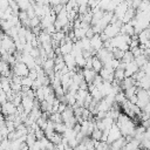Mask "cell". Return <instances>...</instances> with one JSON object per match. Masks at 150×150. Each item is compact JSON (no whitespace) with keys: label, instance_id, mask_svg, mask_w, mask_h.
I'll use <instances>...</instances> for the list:
<instances>
[{"label":"cell","instance_id":"27","mask_svg":"<svg viewBox=\"0 0 150 150\" xmlns=\"http://www.w3.org/2000/svg\"><path fill=\"white\" fill-rule=\"evenodd\" d=\"M49 4L52 5V7H55L61 4V0H49Z\"/></svg>","mask_w":150,"mask_h":150},{"label":"cell","instance_id":"24","mask_svg":"<svg viewBox=\"0 0 150 150\" xmlns=\"http://www.w3.org/2000/svg\"><path fill=\"white\" fill-rule=\"evenodd\" d=\"M141 148H143L145 150H150V138H148V137L144 136V138L141 142Z\"/></svg>","mask_w":150,"mask_h":150},{"label":"cell","instance_id":"10","mask_svg":"<svg viewBox=\"0 0 150 150\" xmlns=\"http://www.w3.org/2000/svg\"><path fill=\"white\" fill-rule=\"evenodd\" d=\"M73 41L69 40V39H66V42L64 43H61L60 45V52H61V55H67V54H70L71 50H73Z\"/></svg>","mask_w":150,"mask_h":150},{"label":"cell","instance_id":"30","mask_svg":"<svg viewBox=\"0 0 150 150\" xmlns=\"http://www.w3.org/2000/svg\"><path fill=\"white\" fill-rule=\"evenodd\" d=\"M108 150H111V149H110V148H109V149H108Z\"/></svg>","mask_w":150,"mask_h":150},{"label":"cell","instance_id":"12","mask_svg":"<svg viewBox=\"0 0 150 150\" xmlns=\"http://www.w3.org/2000/svg\"><path fill=\"white\" fill-rule=\"evenodd\" d=\"M125 144H127V138L124 136H122L121 138H118L117 141H115L114 143L110 144V149L111 150H123Z\"/></svg>","mask_w":150,"mask_h":150},{"label":"cell","instance_id":"23","mask_svg":"<svg viewBox=\"0 0 150 150\" xmlns=\"http://www.w3.org/2000/svg\"><path fill=\"white\" fill-rule=\"evenodd\" d=\"M33 80L29 77V76H26V77H22V81H21V84H22V87H29V88H32V86H33Z\"/></svg>","mask_w":150,"mask_h":150},{"label":"cell","instance_id":"17","mask_svg":"<svg viewBox=\"0 0 150 150\" xmlns=\"http://www.w3.org/2000/svg\"><path fill=\"white\" fill-rule=\"evenodd\" d=\"M102 68H103V63H102L96 56H94V57H93V69H94L96 73H100V71L102 70Z\"/></svg>","mask_w":150,"mask_h":150},{"label":"cell","instance_id":"31","mask_svg":"<svg viewBox=\"0 0 150 150\" xmlns=\"http://www.w3.org/2000/svg\"><path fill=\"white\" fill-rule=\"evenodd\" d=\"M149 27H150V23H149Z\"/></svg>","mask_w":150,"mask_h":150},{"label":"cell","instance_id":"1","mask_svg":"<svg viewBox=\"0 0 150 150\" xmlns=\"http://www.w3.org/2000/svg\"><path fill=\"white\" fill-rule=\"evenodd\" d=\"M116 124L118 125V128L122 132V136H124V137H128V136L135 137V132H136L135 123L132 122V120L127 114H123V112L120 114L118 118L116 120Z\"/></svg>","mask_w":150,"mask_h":150},{"label":"cell","instance_id":"29","mask_svg":"<svg viewBox=\"0 0 150 150\" xmlns=\"http://www.w3.org/2000/svg\"><path fill=\"white\" fill-rule=\"evenodd\" d=\"M148 60H149V62H150V56H149V57H148Z\"/></svg>","mask_w":150,"mask_h":150},{"label":"cell","instance_id":"28","mask_svg":"<svg viewBox=\"0 0 150 150\" xmlns=\"http://www.w3.org/2000/svg\"><path fill=\"white\" fill-rule=\"evenodd\" d=\"M36 2L40 5H49V0H36Z\"/></svg>","mask_w":150,"mask_h":150},{"label":"cell","instance_id":"7","mask_svg":"<svg viewBox=\"0 0 150 150\" xmlns=\"http://www.w3.org/2000/svg\"><path fill=\"white\" fill-rule=\"evenodd\" d=\"M90 43H91V48H93V50L96 52V53H97L100 49H102L103 46H104V42L102 41L100 34H95L94 38L90 39Z\"/></svg>","mask_w":150,"mask_h":150},{"label":"cell","instance_id":"2","mask_svg":"<svg viewBox=\"0 0 150 150\" xmlns=\"http://www.w3.org/2000/svg\"><path fill=\"white\" fill-rule=\"evenodd\" d=\"M1 48H4L8 54L13 55V53L16 50V45L13 38L7 35L5 32H2V38H1Z\"/></svg>","mask_w":150,"mask_h":150},{"label":"cell","instance_id":"20","mask_svg":"<svg viewBox=\"0 0 150 150\" xmlns=\"http://www.w3.org/2000/svg\"><path fill=\"white\" fill-rule=\"evenodd\" d=\"M102 136H103V131L100 130V129L96 127L95 130H94L93 134H91V138H93L94 141H102Z\"/></svg>","mask_w":150,"mask_h":150},{"label":"cell","instance_id":"25","mask_svg":"<svg viewBox=\"0 0 150 150\" xmlns=\"http://www.w3.org/2000/svg\"><path fill=\"white\" fill-rule=\"evenodd\" d=\"M7 8H9V1L8 0H0V9H1V12H5Z\"/></svg>","mask_w":150,"mask_h":150},{"label":"cell","instance_id":"3","mask_svg":"<svg viewBox=\"0 0 150 150\" xmlns=\"http://www.w3.org/2000/svg\"><path fill=\"white\" fill-rule=\"evenodd\" d=\"M136 95H137V103H136V104H137V107H138L139 109L143 110V109L148 105V103L150 102L149 93H148V90H145V89L138 88Z\"/></svg>","mask_w":150,"mask_h":150},{"label":"cell","instance_id":"6","mask_svg":"<svg viewBox=\"0 0 150 150\" xmlns=\"http://www.w3.org/2000/svg\"><path fill=\"white\" fill-rule=\"evenodd\" d=\"M128 8H129V5H128L125 1H124V2H121V4L115 8V11H114V16H115L116 19H118V20H122V19L124 18V15H125Z\"/></svg>","mask_w":150,"mask_h":150},{"label":"cell","instance_id":"22","mask_svg":"<svg viewBox=\"0 0 150 150\" xmlns=\"http://www.w3.org/2000/svg\"><path fill=\"white\" fill-rule=\"evenodd\" d=\"M75 59H76V66H79L80 68H84V67H86L87 60L84 59L83 55H80V56H77V57H75Z\"/></svg>","mask_w":150,"mask_h":150},{"label":"cell","instance_id":"15","mask_svg":"<svg viewBox=\"0 0 150 150\" xmlns=\"http://www.w3.org/2000/svg\"><path fill=\"white\" fill-rule=\"evenodd\" d=\"M110 144L105 141H95V150H108Z\"/></svg>","mask_w":150,"mask_h":150},{"label":"cell","instance_id":"8","mask_svg":"<svg viewBox=\"0 0 150 150\" xmlns=\"http://www.w3.org/2000/svg\"><path fill=\"white\" fill-rule=\"evenodd\" d=\"M18 112V108L13 104V102L7 101L5 104H2V115L9 116V115H15Z\"/></svg>","mask_w":150,"mask_h":150},{"label":"cell","instance_id":"11","mask_svg":"<svg viewBox=\"0 0 150 150\" xmlns=\"http://www.w3.org/2000/svg\"><path fill=\"white\" fill-rule=\"evenodd\" d=\"M83 76H84V80L88 82V84H91L95 80V77L98 75L94 69H84L83 71Z\"/></svg>","mask_w":150,"mask_h":150},{"label":"cell","instance_id":"16","mask_svg":"<svg viewBox=\"0 0 150 150\" xmlns=\"http://www.w3.org/2000/svg\"><path fill=\"white\" fill-rule=\"evenodd\" d=\"M135 62L138 64V67H139V68H142V67H144V66L149 62V60H148V57H146L144 54H142V55H139V56L135 57Z\"/></svg>","mask_w":150,"mask_h":150},{"label":"cell","instance_id":"26","mask_svg":"<svg viewBox=\"0 0 150 150\" xmlns=\"http://www.w3.org/2000/svg\"><path fill=\"white\" fill-rule=\"evenodd\" d=\"M142 1H143V0H132V5H131V7L135 8V9H138V7L141 6Z\"/></svg>","mask_w":150,"mask_h":150},{"label":"cell","instance_id":"21","mask_svg":"<svg viewBox=\"0 0 150 150\" xmlns=\"http://www.w3.org/2000/svg\"><path fill=\"white\" fill-rule=\"evenodd\" d=\"M124 53H125V52H123V50H121V49L114 48V50H112V55H114V59L122 61V59H123V56H124Z\"/></svg>","mask_w":150,"mask_h":150},{"label":"cell","instance_id":"14","mask_svg":"<svg viewBox=\"0 0 150 150\" xmlns=\"http://www.w3.org/2000/svg\"><path fill=\"white\" fill-rule=\"evenodd\" d=\"M135 16H136L135 8L129 7V8H128V11H127V13H125V15H124V18L122 19V21H123V23H129L132 19H135Z\"/></svg>","mask_w":150,"mask_h":150},{"label":"cell","instance_id":"13","mask_svg":"<svg viewBox=\"0 0 150 150\" xmlns=\"http://www.w3.org/2000/svg\"><path fill=\"white\" fill-rule=\"evenodd\" d=\"M120 86H121L122 90H123V91H125L127 89H129V88H131V87L136 86V80H135L132 76H131V77H125V79L120 83Z\"/></svg>","mask_w":150,"mask_h":150},{"label":"cell","instance_id":"4","mask_svg":"<svg viewBox=\"0 0 150 150\" xmlns=\"http://www.w3.org/2000/svg\"><path fill=\"white\" fill-rule=\"evenodd\" d=\"M13 74L20 77H26L29 74V68L23 62H16L13 66Z\"/></svg>","mask_w":150,"mask_h":150},{"label":"cell","instance_id":"9","mask_svg":"<svg viewBox=\"0 0 150 150\" xmlns=\"http://www.w3.org/2000/svg\"><path fill=\"white\" fill-rule=\"evenodd\" d=\"M138 70H139V67H138V64L135 61L127 63V67H125V77L134 76Z\"/></svg>","mask_w":150,"mask_h":150},{"label":"cell","instance_id":"18","mask_svg":"<svg viewBox=\"0 0 150 150\" xmlns=\"http://www.w3.org/2000/svg\"><path fill=\"white\" fill-rule=\"evenodd\" d=\"M122 61H123V62H125V63H129V62L135 61V56H134L132 52H131V50H127V52L124 53V56H123Z\"/></svg>","mask_w":150,"mask_h":150},{"label":"cell","instance_id":"19","mask_svg":"<svg viewBox=\"0 0 150 150\" xmlns=\"http://www.w3.org/2000/svg\"><path fill=\"white\" fill-rule=\"evenodd\" d=\"M67 129H68V127H67L63 122H61V123H55V131H56L57 134L63 135Z\"/></svg>","mask_w":150,"mask_h":150},{"label":"cell","instance_id":"5","mask_svg":"<svg viewBox=\"0 0 150 150\" xmlns=\"http://www.w3.org/2000/svg\"><path fill=\"white\" fill-rule=\"evenodd\" d=\"M121 137H122V132H121L118 125L115 123V124L109 129V134H108V139H107V142H108L109 144H111V143H114L115 141H117V139L121 138Z\"/></svg>","mask_w":150,"mask_h":150}]
</instances>
